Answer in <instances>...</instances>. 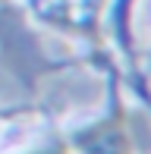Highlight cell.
I'll use <instances>...</instances> for the list:
<instances>
[{
    "instance_id": "cell-2",
    "label": "cell",
    "mask_w": 151,
    "mask_h": 154,
    "mask_svg": "<svg viewBox=\"0 0 151 154\" xmlns=\"http://www.w3.org/2000/svg\"><path fill=\"white\" fill-rule=\"evenodd\" d=\"M19 154H72V148L66 142H51V145H41V148H29V151H19Z\"/></svg>"
},
{
    "instance_id": "cell-1",
    "label": "cell",
    "mask_w": 151,
    "mask_h": 154,
    "mask_svg": "<svg viewBox=\"0 0 151 154\" xmlns=\"http://www.w3.org/2000/svg\"><path fill=\"white\" fill-rule=\"evenodd\" d=\"M69 148L79 154H135V138H132V126H129V113L123 107V101L113 104L110 116L79 129L72 135Z\"/></svg>"
},
{
    "instance_id": "cell-3",
    "label": "cell",
    "mask_w": 151,
    "mask_h": 154,
    "mask_svg": "<svg viewBox=\"0 0 151 154\" xmlns=\"http://www.w3.org/2000/svg\"><path fill=\"white\" fill-rule=\"evenodd\" d=\"M98 3H107V0H98Z\"/></svg>"
}]
</instances>
